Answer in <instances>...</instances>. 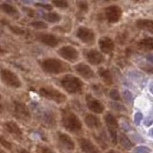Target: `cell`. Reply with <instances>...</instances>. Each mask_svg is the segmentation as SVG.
I'll use <instances>...</instances> for the list:
<instances>
[{"instance_id": "30bf717a", "label": "cell", "mask_w": 153, "mask_h": 153, "mask_svg": "<svg viewBox=\"0 0 153 153\" xmlns=\"http://www.w3.org/2000/svg\"><path fill=\"white\" fill-rule=\"evenodd\" d=\"M86 105H87L90 111H92L96 114H102L104 111L103 104L97 99L93 98L91 95L86 96Z\"/></svg>"}, {"instance_id": "e0dca14e", "label": "cell", "mask_w": 153, "mask_h": 153, "mask_svg": "<svg viewBox=\"0 0 153 153\" xmlns=\"http://www.w3.org/2000/svg\"><path fill=\"white\" fill-rule=\"evenodd\" d=\"M4 128L6 130L11 133L12 135L18 137V138H21L23 136V132L21 130V128L19 127L18 124L16 122H13V121H7L4 123Z\"/></svg>"}, {"instance_id": "ffe728a7", "label": "cell", "mask_w": 153, "mask_h": 153, "mask_svg": "<svg viewBox=\"0 0 153 153\" xmlns=\"http://www.w3.org/2000/svg\"><path fill=\"white\" fill-rule=\"evenodd\" d=\"M136 26L140 30H146L153 33V20L150 19H139L136 22Z\"/></svg>"}, {"instance_id": "4316f807", "label": "cell", "mask_w": 153, "mask_h": 153, "mask_svg": "<svg viewBox=\"0 0 153 153\" xmlns=\"http://www.w3.org/2000/svg\"><path fill=\"white\" fill-rule=\"evenodd\" d=\"M134 153H150V149L146 146H138L134 148Z\"/></svg>"}, {"instance_id": "836d02e7", "label": "cell", "mask_w": 153, "mask_h": 153, "mask_svg": "<svg viewBox=\"0 0 153 153\" xmlns=\"http://www.w3.org/2000/svg\"><path fill=\"white\" fill-rule=\"evenodd\" d=\"M152 123H153V119H147V120H146V121H145V124H146V126H149Z\"/></svg>"}, {"instance_id": "ac0fdd59", "label": "cell", "mask_w": 153, "mask_h": 153, "mask_svg": "<svg viewBox=\"0 0 153 153\" xmlns=\"http://www.w3.org/2000/svg\"><path fill=\"white\" fill-rule=\"evenodd\" d=\"M57 139H59V142L60 145L64 148H66V149H68V150L75 149V143L69 135H67L65 133L59 132L57 134Z\"/></svg>"}, {"instance_id": "d6a6232c", "label": "cell", "mask_w": 153, "mask_h": 153, "mask_svg": "<svg viewBox=\"0 0 153 153\" xmlns=\"http://www.w3.org/2000/svg\"><path fill=\"white\" fill-rule=\"evenodd\" d=\"M37 7H42V8H45V9H48V10H51L52 9V6H47V5H44V4H36Z\"/></svg>"}, {"instance_id": "9c48e42d", "label": "cell", "mask_w": 153, "mask_h": 153, "mask_svg": "<svg viewBox=\"0 0 153 153\" xmlns=\"http://www.w3.org/2000/svg\"><path fill=\"white\" fill-rule=\"evenodd\" d=\"M76 36L82 42L86 43V44H92L95 40L94 32L91 29H88L86 27L79 28V30L76 31Z\"/></svg>"}, {"instance_id": "e575fe53", "label": "cell", "mask_w": 153, "mask_h": 153, "mask_svg": "<svg viewBox=\"0 0 153 153\" xmlns=\"http://www.w3.org/2000/svg\"><path fill=\"white\" fill-rule=\"evenodd\" d=\"M18 153H30V152H29L28 150H26V149H23V148H22V149H20V150L18 151Z\"/></svg>"}, {"instance_id": "f1b7e54d", "label": "cell", "mask_w": 153, "mask_h": 153, "mask_svg": "<svg viewBox=\"0 0 153 153\" xmlns=\"http://www.w3.org/2000/svg\"><path fill=\"white\" fill-rule=\"evenodd\" d=\"M110 97H111L112 100H121V97H120V94L118 92V90H115V89L110 92Z\"/></svg>"}, {"instance_id": "2e32d148", "label": "cell", "mask_w": 153, "mask_h": 153, "mask_svg": "<svg viewBox=\"0 0 153 153\" xmlns=\"http://www.w3.org/2000/svg\"><path fill=\"white\" fill-rule=\"evenodd\" d=\"M79 146L84 153H100V149L88 139L82 138L79 140Z\"/></svg>"}, {"instance_id": "9a60e30c", "label": "cell", "mask_w": 153, "mask_h": 153, "mask_svg": "<svg viewBox=\"0 0 153 153\" xmlns=\"http://www.w3.org/2000/svg\"><path fill=\"white\" fill-rule=\"evenodd\" d=\"M37 38L41 43L49 47H56L59 44V39L57 37L51 33H39L37 35Z\"/></svg>"}, {"instance_id": "7a4b0ae2", "label": "cell", "mask_w": 153, "mask_h": 153, "mask_svg": "<svg viewBox=\"0 0 153 153\" xmlns=\"http://www.w3.org/2000/svg\"><path fill=\"white\" fill-rule=\"evenodd\" d=\"M62 124L65 129L71 132H78L82 127L79 118L71 111H64L62 114Z\"/></svg>"}, {"instance_id": "8992f818", "label": "cell", "mask_w": 153, "mask_h": 153, "mask_svg": "<svg viewBox=\"0 0 153 153\" xmlns=\"http://www.w3.org/2000/svg\"><path fill=\"white\" fill-rule=\"evenodd\" d=\"M104 121L106 123V126L108 128V131L110 134V137H111V140L113 143H118V134H117V129L119 127V123L117 122L116 118H115L111 113H107L104 116Z\"/></svg>"}, {"instance_id": "484cf974", "label": "cell", "mask_w": 153, "mask_h": 153, "mask_svg": "<svg viewBox=\"0 0 153 153\" xmlns=\"http://www.w3.org/2000/svg\"><path fill=\"white\" fill-rule=\"evenodd\" d=\"M52 3L54 4V6L60 9H66L68 7L67 0H52Z\"/></svg>"}, {"instance_id": "8d00e7d4", "label": "cell", "mask_w": 153, "mask_h": 153, "mask_svg": "<svg viewBox=\"0 0 153 153\" xmlns=\"http://www.w3.org/2000/svg\"><path fill=\"white\" fill-rule=\"evenodd\" d=\"M107 153H119V152L116 151V150H114V149H110V150L107 151Z\"/></svg>"}, {"instance_id": "cb8c5ba5", "label": "cell", "mask_w": 153, "mask_h": 153, "mask_svg": "<svg viewBox=\"0 0 153 153\" xmlns=\"http://www.w3.org/2000/svg\"><path fill=\"white\" fill-rule=\"evenodd\" d=\"M119 140H120V143H121L122 146L123 148H126V149H127V150L131 149V148L134 146L133 143L129 140V139L126 135H123V134H121V135L119 136Z\"/></svg>"}, {"instance_id": "d4e9b609", "label": "cell", "mask_w": 153, "mask_h": 153, "mask_svg": "<svg viewBox=\"0 0 153 153\" xmlns=\"http://www.w3.org/2000/svg\"><path fill=\"white\" fill-rule=\"evenodd\" d=\"M1 9L4 13H6L7 14H9V16H16V14L17 13V10L14 7H13L12 5L7 4V3L2 4Z\"/></svg>"}, {"instance_id": "277c9868", "label": "cell", "mask_w": 153, "mask_h": 153, "mask_svg": "<svg viewBox=\"0 0 153 153\" xmlns=\"http://www.w3.org/2000/svg\"><path fill=\"white\" fill-rule=\"evenodd\" d=\"M39 94L43 98L53 100V102H55L56 103H63L66 100V96L63 93H61L60 91H59L56 88L49 87V86H47V87H41L39 89Z\"/></svg>"}, {"instance_id": "5bb4252c", "label": "cell", "mask_w": 153, "mask_h": 153, "mask_svg": "<svg viewBox=\"0 0 153 153\" xmlns=\"http://www.w3.org/2000/svg\"><path fill=\"white\" fill-rule=\"evenodd\" d=\"M99 47L104 54H111L115 48V43L111 38L102 37L99 40Z\"/></svg>"}, {"instance_id": "3957f363", "label": "cell", "mask_w": 153, "mask_h": 153, "mask_svg": "<svg viewBox=\"0 0 153 153\" xmlns=\"http://www.w3.org/2000/svg\"><path fill=\"white\" fill-rule=\"evenodd\" d=\"M60 84L70 94L79 93L82 89V81L72 75H66L60 80Z\"/></svg>"}, {"instance_id": "6da1fadb", "label": "cell", "mask_w": 153, "mask_h": 153, "mask_svg": "<svg viewBox=\"0 0 153 153\" xmlns=\"http://www.w3.org/2000/svg\"><path fill=\"white\" fill-rule=\"evenodd\" d=\"M41 67L43 71L50 74H60L69 70L68 65L56 59H46L42 61Z\"/></svg>"}, {"instance_id": "d590c367", "label": "cell", "mask_w": 153, "mask_h": 153, "mask_svg": "<svg viewBox=\"0 0 153 153\" xmlns=\"http://www.w3.org/2000/svg\"><path fill=\"white\" fill-rule=\"evenodd\" d=\"M148 135H149L150 137H153V128H151L149 131H148Z\"/></svg>"}, {"instance_id": "d6986e66", "label": "cell", "mask_w": 153, "mask_h": 153, "mask_svg": "<svg viewBox=\"0 0 153 153\" xmlns=\"http://www.w3.org/2000/svg\"><path fill=\"white\" fill-rule=\"evenodd\" d=\"M85 123L89 128L91 129H97L100 128L102 126V123H100V120L95 116V115L89 114L85 117Z\"/></svg>"}, {"instance_id": "44dd1931", "label": "cell", "mask_w": 153, "mask_h": 153, "mask_svg": "<svg viewBox=\"0 0 153 153\" xmlns=\"http://www.w3.org/2000/svg\"><path fill=\"white\" fill-rule=\"evenodd\" d=\"M139 47L142 50L150 51L153 50V38L152 37H146L139 42Z\"/></svg>"}, {"instance_id": "8fae6325", "label": "cell", "mask_w": 153, "mask_h": 153, "mask_svg": "<svg viewBox=\"0 0 153 153\" xmlns=\"http://www.w3.org/2000/svg\"><path fill=\"white\" fill-rule=\"evenodd\" d=\"M122 16V10L118 6H110L105 9V17L109 23H116Z\"/></svg>"}, {"instance_id": "7c38bea8", "label": "cell", "mask_w": 153, "mask_h": 153, "mask_svg": "<svg viewBox=\"0 0 153 153\" xmlns=\"http://www.w3.org/2000/svg\"><path fill=\"white\" fill-rule=\"evenodd\" d=\"M86 59L88 60L89 63L93 65H99L100 63H102L104 60V57L102 55V53H100L97 50H89L86 54Z\"/></svg>"}, {"instance_id": "83f0119b", "label": "cell", "mask_w": 153, "mask_h": 153, "mask_svg": "<svg viewBox=\"0 0 153 153\" xmlns=\"http://www.w3.org/2000/svg\"><path fill=\"white\" fill-rule=\"evenodd\" d=\"M32 26L36 29H46L47 28V24L42 22V21H36L32 23Z\"/></svg>"}, {"instance_id": "52a82bcc", "label": "cell", "mask_w": 153, "mask_h": 153, "mask_svg": "<svg viewBox=\"0 0 153 153\" xmlns=\"http://www.w3.org/2000/svg\"><path fill=\"white\" fill-rule=\"evenodd\" d=\"M57 54H59L62 59H64L70 62H75L79 59L78 50L72 46H63L59 48V51H57Z\"/></svg>"}, {"instance_id": "1f68e13d", "label": "cell", "mask_w": 153, "mask_h": 153, "mask_svg": "<svg viewBox=\"0 0 153 153\" xmlns=\"http://www.w3.org/2000/svg\"><path fill=\"white\" fill-rule=\"evenodd\" d=\"M142 119H143V116H142V114H141V113H137V114L135 115V123H136L137 124H139V123H141Z\"/></svg>"}, {"instance_id": "4dcf8cb0", "label": "cell", "mask_w": 153, "mask_h": 153, "mask_svg": "<svg viewBox=\"0 0 153 153\" xmlns=\"http://www.w3.org/2000/svg\"><path fill=\"white\" fill-rule=\"evenodd\" d=\"M39 151H40V153H56L55 151H53L51 148L47 147V146H41Z\"/></svg>"}, {"instance_id": "603a6c76", "label": "cell", "mask_w": 153, "mask_h": 153, "mask_svg": "<svg viewBox=\"0 0 153 153\" xmlns=\"http://www.w3.org/2000/svg\"><path fill=\"white\" fill-rule=\"evenodd\" d=\"M43 19L48 22H51V23H56L60 20V16L59 13H47L45 14L42 16Z\"/></svg>"}, {"instance_id": "5b68a950", "label": "cell", "mask_w": 153, "mask_h": 153, "mask_svg": "<svg viewBox=\"0 0 153 153\" xmlns=\"http://www.w3.org/2000/svg\"><path fill=\"white\" fill-rule=\"evenodd\" d=\"M1 79L5 84L10 86V87L18 88L21 86V81L18 79V76L9 69L1 70Z\"/></svg>"}, {"instance_id": "7402d4cb", "label": "cell", "mask_w": 153, "mask_h": 153, "mask_svg": "<svg viewBox=\"0 0 153 153\" xmlns=\"http://www.w3.org/2000/svg\"><path fill=\"white\" fill-rule=\"evenodd\" d=\"M99 75L100 76V78L102 79L105 84L107 85H111L113 83V79H112V75L110 74V72L106 69H100L99 70Z\"/></svg>"}, {"instance_id": "4fadbf2b", "label": "cell", "mask_w": 153, "mask_h": 153, "mask_svg": "<svg viewBox=\"0 0 153 153\" xmlns=\"http://www.w3.org/2000/svg\"><path fill=\"white\" fill-rule=\"evenodd\" d=\"M75 70L79 76H81L82 78L89 79L94 76V72L91 69V67L88 66L85 63H79L75 66Z\"/></svg>"}, {"instance_id": "f546056e", "label": "cell", "mask_w": 153, "mask_h": 153, "mask_svg": "<svg viewBox=\"0 0 153 153\" xmlns=\"http://www.w3.org/2000/svg\"><path fill=\"white\" fill-rule=\"evenodd\" d=\"M0 141H1V145H2V146H3V147L7 148V149H9V150L12 148V145H11V143H9L8 141L5 140L4 137H1V138H0Z\"/></svg>"}, {"instance_id": "ba28073f", "label": "cell", "mask_w": 153, "mask_h": 153, "mask_svg": "<svg viewBox=\"0 0 153 153\" xmlns=\"http://www.w3.org/2000/svg\"><path fill=\"white\" fill-rule=\"evenodd\" d=\"M13 109H14V114L16 116L22 120V121L28 122L29 120L31 119V114L30 111H29L28 107L25 104L19 102H14L13 103Z\"/></svg>"}]
</instances>
